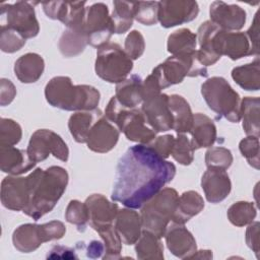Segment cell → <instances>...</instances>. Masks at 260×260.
Instances as JSON below:
<instances>
[{"mask_svg": "<svg viewBox=\"0 0 260 260\" xmlns=\"http://www.w3.org/2000/svg\"><path fill=\"white\" fill-rule=\"evenodd\" d=\"M175 175V165L159 156L151 147L133 145L118 161L111 198L126 207L140 208Z\"/></svg>", "mask_w": 260, "mask_h": 260, "instance_id": "cell-1", "label": "cell"}, {"mask_svg": "<svg viewBox=\"0 0 260 260\" xmlns=\"http://www.w3.org/2000/svg\"><path fill=\"white\" fill-rule=\"evenodd\" d=\"M30 184V198L22 210L35 220L52 211L62 197L68 184V173L59 166H52L46 170L37 168L28 175Z\"/></svg>", "mask_w": 260, "mask_h": 260, "instance_id": "cell-2", "label": "cell"}, {"mask_svg": "<svg viewBox=\"0 0 260 260\" xmlns=\"http://www.w3.org/2000/svg\"><path fill=\"white\" fill-rule=\"evenodd\" d=\"M45 98L54 108L79 112L95 110L101 93L91 85H74L68 76H55L46 84Z\"/></svg>", "mask_w": 260, "mask_h": 260, "instance_id": "cell-3", "label": "cell"}, {"mask_svg": "<svg viewBox=\"0 0 260 260\" xmlns=\"http://www.w3.org/2000/svg\"><path fill=\"white\" fill-rule=\"evenodd\" d=\"M201 94L218 118L233 123L241 121V98L226 79L220 76L208 78L201 85Z\"/></svg>", "mask_w": 260, "mask_h": 260, "instance_id": "cell-4", "label": "cell"}, {"mask_svg": "<svg viewBox=\"0 0 260 260\" xmlns=\"http://www.w3.org/2000/svg\"><path fill=\"white\" fill-rule=\"evenodd\" d=\"M178 192L173 188H162L140 208L142 230L162 238L169 222L173 219L178 203Z\"/></svg>", "mask_w": 260, "mask_h": 260, "instance_id": "cell-5", "label": "cell"}, {"mask_svg": "<svg viewBox=\"0 0 260 260\" xmlns=\"http://www.w3.org/2000/svg\"><path fill=\"white\" fill-rule=\"evenodd\" d=\"M157 79L161 89L181 83L186 76H207V69L197 58V50L192 53L172 55L158 64L151 72Z\"/></svg>", "mask_w": 260, "mask_h": 260, "instance_id": "cell-6", "label": "cell"}, {"mask_svg": "<svg viewBox=\"0 0 260 260\" xmlns=\"http://www.w3.org/2000/svg\"><path fill=\"white\" fill-rule=\"evenodd\" d=\"M133 68V60L116 43H107L98 48L94 70L96 75L110 83H120Z\"/></svg>", "mask_w": 260, "mask_h": 260, "instance_id": "cell-7", "label": "cell"}, {"mask_svg": "<svg viewBox=\"0 0 260 260\" xmlns=\"http://www.w3.org/2000/svg\"><path fill=\"white\" fill-rule=\"evenodd\" d=\"M65 233L66 226L59 220H52L43 224L24 223L14 230L12 243L19 252L30 253L45 242L62 239Z\"/></svg>", "mask_w": 260, "mask_h": 260, "instance_id": "cell-8", "label": "cell"}, {"mask_svg": "<svg viewBox=\"0 0 260 260\" xmlns=\"http://www.w3.org/2000/svg\"><path fill=\"white\" fill-rule=\"evenodd\" d=\"M0 16L5 22L1 25L17 31L25 40L35 38L40 31L35 8L29 2L18 1L13 4H1Z\"/></svg>", "mask_w": 260, "mask_h": 260, "instance_id": "cell-9", "label": "cell"}, {"mask_svg": "<svg viewBox=\"0 0 260 260\" xmlns=\"http://www.w3.org/2000/svg\"><path fill=\"white\" fill-rule=\"evenodd\" d=\"M83 27L88 45L100 48L109 43V40L115 34V28L108 6L99 2L86 7Z\"/></svg>", "mask_w": 260, "mask_h": 260, "instance_id": "cell-10", "label": "cell"}, {"mask_svg": "<svg viewBox=\"0 0 260 260\" xmlns=\"http://www.w3.org/2000/svg\"><path fill=\"white\" fill-rule=\"evenodd\" d=\"M27 153L35 162L45 160L50 154L67 161L69 149L60 135L49 129H39L32 133L27 145Z\"/></svg>", "mask_w": 260, "mask_h": 260, "instance_id": "cell-11", "label": "cell"}, {"mask_svg": "<svg viewBox=\"0 0 260 260\" xmlns=\"http://www.w3.org/2000/svg\"><path fill=\"white\" fill-rule=\"evenodd\" d=\"M126 138L138 144H149L156 132L148 125L141 109H125L115 124Z\"/></svg>", "mask_w": 260, "mask_h": 260, "instance_id": "cell-12", "label": "cell"}, {"mask_svg": "<svg viewBox=\"0 0 260 260\" xmlns=\"http://www.w3.org/2000/svg\"><path fill=\"white\" fill-rule=\"evenodd\" d=\"M199 13L198 3L191 0H164L158 2L157 20L169 28L194 20Z\"/></svg>", "mask_w": 260, "mask_h": 260, "instance_id": "cell-13", "label": "cell"}, {"mask_svg": "<svg viewBox=\"0 0 260 260\" xmlns=\"http://www.w3.org/2000/svg\"><path fill=\"white\" fill-rule=\"evenodd\" d=\"M141 111L148 125L156 133L173 129V117L169 107L168 94L160 92L143 99Z\"/></svg>", "mask_w": 260, "mask_h": 260, "instance_id": "cell-14", "label": "cell"}, {"mask_svg": "<svg viewBox=\"0 0 260 260\" xmlns=\"http://www.w3.org/2000/svg\"><path fill=\"white\" fill-rule=\"evenodd\" d=\"M2 205L10 210L22 211L29 202L30 184L28 176H8L1 182L0 193Z\"/></svg>", "mask_w": 260, "mask_h": 260, "instance_id": "cell-15", "label": "cell"}, {"mask_svg": "<svg viewBox=\"0 0 260 260\" xmlns=\"http://www.w3.org/2000/svg\"><path fill=\"white\" fill-rule=\"evenodd\" d=\"M119 129L114 126L105 115H102L90 128L86 144L91 151L106 153L116 146L119 140Z\"/></svg>", "mask_w": 260, "mask_h": 260, "instance_id": "cell-16", "label": "cell"}, {"mask_svg": "<svg viewBox=\"0 0 260 260\" xmlns=\"http://www.w3.org/2000/svg\"><path fill=\"white\" fill-rule=\"evenodd\" d=\"M85 4V1H50L43 2L42 6L45 14L49 18L59 20L66 27H70L83 22L86 11Z\"/></svg>", "mask_w": 260, "mask_h": 260, "instance_id": "cell-17", "label": "cell"}, {"mask_svg": "<svg viewBox=\"0 0 260 260\" xmlns=\"http://www.w3.org/2000/svg\"><path fill=\"white\" fill-rule=\"evenodd\" d=\"M210 21L219 28L232 31L241 29L246 22V11L236 4L214 1L209 7Z\"/></svg>", "mask_w": 260, "mask_h": 260, "instance_id": "cell-18", "label": "cell"}, {"mask_svg": "<svg viewBox=\"0 0 260 260\" xmlns=\"http://www.w3.org/2000/svg\"><path fill=\"white\" fill-rule=\"evenodd\" d=\"M201 187L208 202L219 203L230 195L232 183L225 170L209 167L202 175Z\"/></svg>", "mask_w": 260, "mask_h": 260, "instance_id": "cell-19", "label": "cell"}, {"mask_svg": "<svg viewBox=\"0 0 260 260\" xmlns=\"http://www.w3.org/2000/svg\"><path fill=\"white\" fill-rule=\"evenodd\" d=\"M85 204L89 214V224L96 232L98 230L114 224L119 207L117 203L109 201L102 194H92L86 198Z\"/></svg>", "mask_w": 260, "mask_h": 260, "instance_id": "cell-20", "label": "cell"}, {"mask_svg": "<svg viewBox=\"0 0 260 260\" xmlns=\"http://www.w3.org/2000/svg\"><path fill=\"white\" fill-rule=\"evenodd\" d=\"M164 237L168 249L178 258L190 259L197 250L195 238L184 224H172L167 229Z\"/></svg>", "mask_w": 260, "mask_h": 260, "instance_id": "cell-21", "label": "cell"}, {"mask_svg": "<svg viewBox=\"0 0 260 260\" xmlns=\"http://www.w3.org/2000/svg\"><path fill=\"white\" fill-rule=\"evenodd\" d=\"M36 164L27 150L14 146H0V169L3 173L18 176L30 171Z\"/></svg>", "mask_w": 260, "mask_h": 260, "instance_id": "cell-22", "label": "cell"}, {"mask_svg": "<svg viewBox=\"0 0 260 260\" xmlns=\"http://www.w3.org/2000/svg\"><path fill=\"white\" fill-rule=\"evenodd\" d=\"M114 225L121 238L122 243L126 245L135 244L142 232L140 214L133 208L129 207L119 209Z\"/></svg>", "mask_w": 260, "mask_h": 260, "instance_id": "cell-23", "label": "cell"}, {"mask_svg": "<svg viewBox=\"0 0 260 260\" xmlns=\"http://www.w3.org/2000/svg\"><path fill=\"white\" fill-rule=\"evenodd\" d=\"M191 144L195 149L210 147L216 140V127L213 121L202 113L194 114L193 124L189 131Z\"/></svg>", "mask_w": 260, "mask_h": 260, "instance_id": "cell-24", "label": "cell"}, {"mask_svg": "<svg viewBox=\"0 0 260 260\" xmlns=\"http://www.w3.org/2000/svg\"><path fill=\"white\" fill-rule=\"evenodd\" d=\"M14 74L22 83H34L44 73L45 61L37 53H26L20 56L14 63Z\"/></svg>", "mask_w": 260, "mask_h": 260, "instance_id": "cell-25", "label": "cell"}, {"mask_svg": "<svg viewBox=\"0 0 260 260\" xmlns=\"http://www.w3.org/2000/svg\"><path fill=\"white\" fill-rule=\"evenodd\" d=\"M84 20V19H83ZM87 43V37L83 27V22L67 27L60 37L59 50L64 57L70 58L81 54Z\"/></svg>", "mask_w": 260, "mask_h": 260, "instance_id": "cell-26", "label": "cell"}, {"mask_svg": "<svg viewBox=\"0 0 260 260\" xmlns=\"http://www.w3.org/2000/svg\"><path fill=\"white\" fill-rule=\"evenodd\" d=\"M115 96L127 109H134L143 101V80L138 75H131L116 85Z\"/></svg>", "mask_w": 260, "mask_h": 260, "instance_id": "cell-27", "label": "cell"}, {"mask_svg": "<svg viewBox=\"0 0 260 260\" xmlns=\"http://www.w3.org/2000/svg\"><path fill=\"white\" fill-rule=\"evenodd\" d=\"M204 208V200L196 191H186L178 198L176 212L172 221L174 223L184 224L193 216L200 213Z\"/></svg>", "mask_w": 260, "mask_h": 260, "instance_id": "cell-28", "label": "cell"}, {"mask_svg": "<svg viewBox=\"0 0 260 260\" xmlns=\"http://www.w3.org/2000/svg\"><path fill=\"white\" fill-rule=\"evenodd\" d=\"M169 107L173 117V130L178 134L189 132L194 119L189 103L179 94L169 95Z\"/></svg>", "mask_w": 260, "mask_h": 260, "instance_id": "cell-29", "label": "cell"}, {"mask_svg": "<svg viewBox=\"0 0 260 260\" xmlns=\"http://www.w3.org/2000/svg\"><path fill=\"white\" fill-rule=\"evenodd\" d=\"M102 115L103 113L99 109L72 114L68 120V128L74 140L78 143H86L90 128Z\"/></svg>", "mask_w": 260, "mask_h": 260, "instance_id": "cell-30", "label": "cell"}, {"mask_svg": "<svg viewBox=\"0 0 260 260\" xmlns=\"http://www.w3.org/2000/svg\"><path fill=\"white\" fill-rule=\"evenodd\" d=\"M259 108L260 100L257 96H245L241 100L242 126L248 136L259 137Z\"/></svg>", "mask_w": 260, "mask_h": 260, "instance_id": "cell-31", "label": "cell"}, {"mask_svg": "<svg viewBox=\"0 0 260 260\" xmlns=\"http://www.w3.org/2000/svg\"><path fill=\"white\" fill-rule=\"evenodd\" d=\"M135 252L140 260L164 259V246L160 238L146 230H142L139 239L135 243Z\"/></svg>", "mask_w": 260, "mask_h": 260, "instance_id": "cell-32", "label": "cell"}, {"mask_svg": "<svg viewBox=\"0 0 260 260\" xmlns=\"http://www.w3.org/2000/svg\"><path fill=\"white\" fill-rule=\"evenodd\" d=\"M259 59L253 62L235 67L232 70V78L243 89L257 91L260 88V70Z\"/></svg>", "mask_w": 260, "mask_h": 260, "instance_id": "cell-33", "label": "cell"}, {"mask_svg": "<svg viewBox=\"0 0 260 260\" xmlns=\"http://www.w3.org/2000/svg\"><path fill=\"white\" fill-rule=\"evenodd\" d=\"M197 46V35L189 28H180L172 32L168 38L167 49L172 55L192 53Z\"/></svg>", "mask_w": 260, "mask_h": 260, "instance_id": "cell-34", "label": "cell"}, {"mask_svg": "<svg viewBox=\"0 0 260 260\" xmlns=\"http://www.w3.org/2000/svg\"><path fill=\"white\" fill-rule=\"evenodd\" d=\"M112 20L115 34L121 35L130 29L134 20V2L114 1Z\"/></svg>", "mask_w": 260, "mask_h": 260, "instance_id": "cell-35", "label": "cell"}, {"mask_svg": "<svg viewBox=\"0 0 260 260\" xmlns=\"http://www.w3.org/2000/svg\"><path fill=\"white\" fill-rule=\"evenodd\" d=\"M257 210L253 202L238 201L230 206L226 215L230 222L236 226L250 224L256 217Z\"/></svg>", "mask_w": 260, "mask_h": 260, "instance_id": "cell-36", "label": "cell"}, {"mask_svg": "<svg viewBox=\"0 0 260 260\" xmlns=\"http://www.w3.org/2000/svg\"><path fill=\"white\" fill-rule=\"evenodd\" d=\"M104 241V259H119L122 251V241L114 224L102 228L96 231Z\"/></svg>", "mask_w": 260, "mask_h": 260, "instance_id": "cell-37", "label": "cell"}, {"mask_svg": "<svg viewBox=\"0 0 260 260\" xmlns=\"http://www.w3.org/2000/svg\"><path fill=\"white\" fill-rule=\"evenodd\" d=\"M65 218L69 223L76 225L79 232H83L89 220L88 209L85 202L71 200L66 207Z\"/></svg>", "mask_w": 260, "mask_h": 260, "instance_id": "cell-38", "label": "cell"}, {"mask_svg": "<svg viewBox=\"0 0 260 260\" xmlns=\"http://www.w3.org/2000/svg\"><path fill=\"white\" fill-rule=\"evenodd\" d=\"M22 136L20 125L12 119H0V146H13Z\"/></svg>", "mask_w": 260, "mask_h": 260, "instance_id": "cell-39", "label": "cell"}, {"mask_svg": "<svg viewBox=\"0 0 260 260\" xmlns=\"http://www.w3.org/2000/svg\"><path fill=\"white\" fill-rule=\"evenodd\" d=\"M171 155L180 165L189 166L194 158V148L190 139L183 133L178 134Z\"/></svg>", "mask_w": 260, "mask_h": 260, "instance_id": "cell-40", "label": "cell"}, {"mask_svg": "<svg viewBox=\"0 0 260 260\" xmlns=\"http://www.w3.org/2000/svg\"><path fill=\"white\" fill-rule=\"evenodd\" d=\"M158 2L139 1L134 2V19L144 25H153L157 20Z\"/></svg>", "mask_w": 260, "mask_h": 260, "instance_id": "cell-41", "label": "cell"}, {"mask_svg": "<svg viewBox=\"0 0 260 260\" xmlns=\"http://www.w3.org/2000/svg\"><path fill=\"white\" fill-rule=\"evenodd\" d=\"M233 154L230 149L221 146L209 148L205 153V165L207 168L214 167L226 170L232 166Z\"/></svg>", "mask_w": 260, "mask_h": 260, "instance_id": "cell-42", "label": "cell"}, {"mask_svg": "<svg viewBox=\"0 0 260 260\" xmlns=\"http://www.w3.org/2000/svg\"><path fill=\"white\" fill-rule=\"evenodd\" d=\"M25 45V39L17 31L1 25L0 29V49L4 53H14Z\"/></svg>", "mask_w": 260, "mask_h": 260, "instance_id": "cell-43", "label": "cell"}, {"mask_svg": "<svg viewBox=\"0 0 260 260\" xmlns=\"http://www.w3.org/2000/svg\"><path fill=\"white\" fill-rule=\"evenodd\" d=\"M239 149L248 164L259 170V137L247 136L239 143Z\"/></svg>", "mask_w": 260, "mask_h": 260, "instance_id": "cell-44", "label": "cell"}, {"mask_svg": "<svg viewBox=\"0 0 260 260\" xmlns=\"http://www.w3.org/2000/svg\"><path fill=\"white\" fill-rule=\"evenodd\" d=\"M145 49L144 38L138 30H131L125 39L124 51L132 59L136 60L142 56Z\"/></svg>", "mask_w": 260, "mask_h": 260, "instance_id": "cell-45", "label": "cell"}, {"mask_svg": "<svg viewBox=\"0 0 260 260\" xmlns=\"http://www.w3.org/2000/svg\"><path fill=\"white\" fill-rule=\"evenodd\" d=\"M175 137L172 134H166L162 136L155 137L149 144H147L149 147H151L159 156L162 158H168L173 150L174 144H175Z\"/></svg>", "mask_w": 260, "mask_h": 260, "instance_id": "cell-46", "label": "cell"}, {"mask_svg": "<svg viewBox=\"0 0 260 260\" xmlns=\"http://www.w3.org/2000/svg\"><path fill=\"white\" fill-rule=\"evenodd\" d=\"M259 222L252 221L246 230V244L259 257Z\"/></svg>", "mask_w": 260, "mask_h": 260, "instance_id": "cell-47", "label": "cell"}, {"mask_svg": "<svg viewBox=\"0 0 260 260\" xmlns=\"http://www.w3.org/2000/svg\"><path fill=\"white\" fill-rule=\"evenodd\" d=\"M16 95V88L14 84L6 78L0 80V105L2 107L9 105Z\"/></svg>", "mask_w": 260, "mask_h": 260, "instance_id": "cell-48", "label": "cell"}, {"mask_svg": "<svg viewBox=\"0 0 260 260\" xmlns=\"http://www.w3.org/2000/svg\"><path fill=\"white\" fill-rule=\"evenodd\" d=\"M246 35L250 41L253 54L258 56L259 54V20H258V12H256L252 25L246 31Z\"/></svg>", "mask_w": 260, "mask_h": 260, "instance_id": "cell-49", "label": "cell"}, {"mask_svg": "<svg viewBox=\"0 0 260 260\" xmlns=\"http://www.w3.org/2000/svg\"><path fill=\"white\" fill-rule=\"evenodd\" d=\"M47 258H76L74 255V250L70 249L68 247H63V246H54L51 250L50 253H48Z\"/></svg>", "mask_w": 260, "mask_h": 260, "instance_id": "cell-50", "label": "cell"}, {"mask_svg": "<svg viewBox=\"0 0 260 260\" xmlns=\"http://www.w3.org/2000/svg\"><path fill=\"white\" fill-rule=\"evenodd\" d=\"M104 243L100 241H91L87 247V257L89 258H99L105 253Z\"/></svg>", "mask_w": 260, "mask_h": 260, "instance_id": "cell-51", "label": "cell"}, {"mask_svg": "<svg viewBox=\"0 0 260 260\" xmlns=\"http://www.w3.org/2000/svg\"><path fill=\"white\" fill-rule=\"evenodd\" d=\"M194 258H199V259H211L212 258V251L210 250H200L197 251L190 257V259H194Z\"/></svg>", "mask_w": 260, "mask_h": 260, "instance_id": "cell-52", "label": "cell"}]
</instances>
